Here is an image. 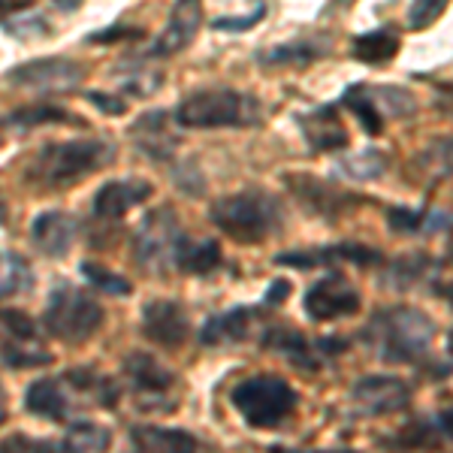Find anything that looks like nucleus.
<instances>
[{"label":"nucleus","instance_id":"f257e3e1","mask_svg":"<svg viewBox=\"0 0 453 453\" xmlns=\"http://www.w3.org/2000/svg\"><path fill=\"white\" fill-rule=\"evenodd\" d=\"M435 320L414 305H390L369 318L363 342L375 350L378 360L393 366H420L429 375H448V366L433 363Z\"/></svg>","mask_w":453,"mask_h":453},{"label":"nucleus","instance_id":"f03ea898","mask_svg":"<svg viewBox=\"0 0 453 453\" xmlns=\"http://www.w3.org/2000/svg\"><path fill=\"white\" fill-rule=\"evenodd\" d=\"M209 221L233 242L257 245L284 226V203L263 188H245V191L218 196L209 209Z\"/></svg>","mask_w":453,"mask_h":453},{"label":"nucleus","instance_id":"7ed1b4c3","mask_svg":"<svg viewBox=\"0 0 453 453\" xmlns=\"http://www.w3.org/2000/svg\"><path fill=\"white\" fill-rule=\"evenodd\" d=\"M115 145L104 136H88V140L52 142L36 151L27 166V181L40 188H70L88 179L91 173L112 164Z\"/></svg>","mask_w":453,"mask_h":453},{"label":"nucleus","instance_id":"20e7f679","mask_svg":"<svg viewBox=\"0 0 453 453\" xmlns=\"http://www.w3.org/2000/svg\"><path fill=\"white\" fill-rule=\"evenodd\" d=\"M173 121L188 130L257 127L263 121V106L254 94L236 88H200L175 106Z\"/></svg>","mask_w":453,"mask_h":453},{"label":"nucleus","instance_id":"39448f33","mask_svg":"<svg viewBox=\"0 0 453 453\" xmlns=\"http://www.w3.org/2000/svg\"><path fill=\"white\" fill-rule=\"evenodd\" d=\"M104 305L88 290L76 288L70 281H61L52 290L46 314H42L46 333L55 335L58 342H64V345H82V342H88L104 326Z\"/></svg>","mask_w":453,"mask_h":453},{"label":"nucleus","instance_id":"423d86ee","mask_svg":"<svg viewBox=\"0 0 453 453\" xmlns=\"http://www.w3.org/2000/svg\"><path fill=\"white\" fill-rule=\"evenodd\" d=\"M230 402L251 429H275L294 414L299 393L279 375H254L236 384Z\"/></svg>","mask_w":453,"mask_h":453},{"label":"nucleus","instance_id":"0eeeda50","mask_svg":"<svg viewBox=\"0 0 453 453\" xmlns=\"http://www.w3.org/2000/svg\"><path fill=\"white\" fill-rule=\"evenodd\" d=\"M335 104L357 115V121L363 124L366 136H381L387 121L408 119L418 109L414 94L399 85H348L345 94Z\"/></svg>","mask_w":453,"mask_h":453},{"label":"nucleus","instance_id":"6e6552de","mask_svg":"<svg viewBox=\"0 0 453 453\" xmlns=\"http://www.w3.org/2000/svg\"><path fill=\"white\" fill-rule=\"evenodd\" d=\"M124 375L134 387L136 408L149 414H170L179 408V378L151 354L130 350L124 357Z\"/></svg>","mask_w":453,"mask_h":453},{"label":"nucleus","instance_id":"1a4fd4ad","mask_svg":"<svg viewBox=\"0 0 453 453\" xmlns=\"http://www.w3.org/2000/svg\"><path fill=\"white\" fill-rule=\"evenodd\" d=\"M181 239H185V230L179 224V215L166 206L151 209L134 233V257L142 269L160 275L175 266V251Z\"/></svg>","mask_w":453,"mask_h":453},{"label":"nucleus","instance_id":"9d476101","mask_svg":"<svg viewBox=\"0 0 453 453\" xmlns=\"http://www.w3.org/2000/svg\"><path fill=\"white\" fill-rule=\"evenodd\" d=\"M6 82L34 94H70L85 82V67L70 58H34L16 64L6 73Z\"/></svg>","mask_w":453,"mask_h":453},{"label":"nucleus","instance_id":"9b49d317","mask_svg":"<svg viewBox=\"0 0 453 453\" xmlns=\"http://www.w3.org/2000/svg\"><path fill=\"white\" fill-rule=\"evenodd\" d=\"M284 181H288V188L294 191L299 206L318 218H326V221L363 206V203H372L369 196L354 194V191H348V188H339V185H333V181H324L309 173H288Z\"/></svg>","mask_w":453,"mask_h":453},{"label":"nucleus","instance_id":"f8f14e48","mask_svg":"<svg viewBox=\"0 0 453 453\" xmlns=\"http://www.w3.org/2000/svg\"><path fill=\"white\" fill-rule=\"evenodd\" d=\"M260 348L281 354L284 360L299 372H318L330 357H335L339 350H345V342H339V339L311 342L309 335H303L296 326H269L260 339Z\"/></svg>","mask_w":453,"mask_h":453},{"label":"nucleus","instance_id":"ddd939ff","mask_svg":"<svg viewBox=\"0 0 453 453\" xmlns=\"http://www.w3.org/2000/svg\"><path fill=\"white\" fill-rule=\"evenodd\" d=\"M303 305L309 320H314V324H330V320L354 318L363 305V296L342 273H326L324 279L314 281L309 288Z\"/></svg>","mask_w":453,"mask_h":453},{"label":"nucleus","instance_id":"4468645a","mask_svg":"<svg viewBox=\"0 0 453 453\" xmlns=\"http://www.w3.org/2000/svg\"><path fill=\"white\" fill-rule=\"evenodd\" d=\"M350 402L366 418H390L411 405V387L396 375H363L350 387Z\"/></svg>","mask_w":453,"mask_h":453},{"label":"nucleus","instance_id":"2eb2a0df","mask_svg":"<svg viewBox=\"0 0 453 453\" xmlns=\"http://www.w3.org/2000/svg\"><path fill=\"white\" fill-rule=\"evenodd\" d=\"M333 263H354V266H381L384 254L378 248L360 245V242H335L311 251H281L275 257V266L290 269H311V266H333Z\"/></svg>","mask_w":453,"mask_h":453},{"label":"nucleus","instance_id":"dca6fc26","mask_svg":"<svg viewBox=\"0 0 453 453\" xmlns=\"http://www.w3.org/2000/svg\"><path fill=\"white\" fill-rule=\"evenodd\" d=\"M203 25V0H175L170 21L166 27L155 36V42L149 46V58H173L185 52L194 42L196 31Z\"/></svg>","mask_w":453,"mask_h":453},{"label":"nucleus","instance_id":"f3484780","mask_svg":"<svg viewBox=\"0 0 453 453\" xmlns=\"http://www.w3.org/2000/svg\"><path fill=\"white\" fill-rule=\"evenodd\" d=\"M142 333L155 345L175 350L188 342L191 335V324H188V314L179 303L173 299H155L142 309Z\"/></svg>","mask_w":453,"mask_h":453},{"label":"nucleus","instance_id":"a211bd4d","mask_svg":"<svg viewBox=\"0 0 453 453\" xmlns=\"http://www.w3.org/2000/svg\"><path fill=\"white\" fill-rule=\"evenodd\" d=\"M296 127L311 151H339L348 149V127L339 119V104L314 106L296 112Z\"/></svg>","mask_w":453,"mask_h":453},{"label":"nucleus","instance_id":"6ab92c4d","mask_svg":"<svg viewBox=\"0 0 453 453\" xmlns=\"http://www.w3.org/2000/svg\"><path fill=\"white\" fill-rule=\"evenodd\" d=\"M130 140H134L140 155L157 160V164L173 160V155L181 145L179 134L170 127V112L166 109H151V112L140 115L130 124Z\"/></svg>","mask_w":453,"mask_h":453},{"label":"nucleus","instance_id":"aec40b11","mask_svg":"<svg viewBox=\"0 0 453 453\" xmlns=\"http://www.w3.org/2000/svg\"><path fill=\"white\" fill-rule=\"evenodd\" d=\"M384 288L390 290H414L426 281H435L441 273V260H435L426 251H414V254H399L393 260H384Z\"/></svg>","mask_w":453,"mask_h":453},{"label":"nucleus","instance_id":"412c9836","mask_svg":"<svg viewBox=\"0 0 453 453\" xmlns=\"http://www.w3.org/2000/svg\"><path fill=\"white\" fill-rule=\"evenodd\" d=\"M151 196V185L142 179H124V181H106L97 194H94L91 206L94 215L104 221H119L134 206H140Z\"/></svg>","mask_w":453,"mask_h":453},{"label":"nucleus","instance_id":"4be33fe9","mask_svg":"<svg viewBox=\"0 0 453 453\" xmlns=\"http://www.w3.org/2000/svg\"><path fill=\"white\" fill-rule=\"evenodd\" d=\"M384 218L396 236H435L453 226L450 211L433 206H390Z\"/></svg>","mask_w":453,"mask_h":453},{"label":"nucleus","instance_id":"5701e85b","mask_svg":"<svg viewBox=\"0 0 453 453\" xmlns=\"http://www.w3.org/2000/svg\"><path fill=\"white\" fill-rule=\"evenodd\" d=\"M79 221L67 211H42L40 218L31 224V239L49 257H64L76 242Z\"/></svg>","mask_w":453,"mask_h":453},{"label":"nucleus","instance_id":"b1692460","mask_svg":"<svg viewBox=\"0 0 453 453\" xmlns=\"http://www.w3.org/2000/svg\"><path fill=\"white\" fill-rule=\"evenodd\" d=\"M330 36H299V40H288L281 46L260 52L257 61L263 67H309V64L330 55Z\"/></svg>","mask_w":453,"mask_h":453},{"label":"nucleus","instance_id":"393cba45","mask_svg":"<svg viewBox=\"0 0 453 453\" xmlns=\"http://www.w3.org/2000/svg\"><path fill=\"white\" fill-rule=\"evenodd\" d=\"M254 314L257 311H254L251 305H236V309H230V311L215 314V318H209L206 324H203L200 342L209 348L230 345V342H242L248 335V326H251Z\"/></svg>","mask_w":453,"mask_h":453},{"label":"nucleus","instance_id":"a878e982","mask_svg":"<svg viewBox=\"0 0 453 453\" xmlns=\"http://www.w3.org/2000/svg\"><path fill=\"white\" fill-rule=\"evenodd\" d=\"M130 444L136 450H151V453H188L200 448V438L194 433H185V429H166V426H134L130 429Z\"/></svg>","mask_w":453,"mask_h":453},{"label":"nucleus","instance_id":"bb28decb","mask_svg":"<svg viewBox=\"0 0 453 453\" xmlns=\"http://www.w3.org/2000/svg\"><path fill=\"white\" fill-rule=\"evenodd\" d=\"M25 408L42 420H67L70 418V396L61 390L55 378H40L27 387Z\"/></svg>","mask_w":453,"mask_h":453},{"label":"nucleus","instance_id":"cd10ccee","mask_svg":"<svg viewBox=\"0 0 453 453\" xmlns=\"http://www.w3.org/2000/svg\"><path fill=\"white\" fill-rule=\"evenodd\" d=\"M414 173L423 181H438L453 175V134L433 136L414 157Z\"/></svg>","mask_w":453,"mask_h":453},{"label":"nucleus","instance_id":"c85d7f7f","mask_svg":"<svg viewBox=\"0 0 453 453\" xmlns=\"http://www.w3.org/2000/svg\"><path fill=\"white\" fill-rule=\"evenodd\" d=\"M221 266V245L215 239H203V242H191L181 239L179 251H175V269L188 275H209Z\"/></svg>","mask_w":453,"mask_h":453},{"label":"nucleus","instance_id":"c756f323","mask_svg":"<svg viewBox=\"0 0 453 453\" xmlns=\"http://www.w3.org/2000/svg\"><path fill=\"white\" fill-rule=\"evenodd\" d=\"M350 55H354L357 61L369 64V67H384V64H390L393 58L399 55V36L393 31L360 34L350 42Z\"/></svg>","mask_w":453,"mask_h":453},{"label":"nucleus","instance_id":"7c9ffc66","mask_svg":"<svg viewBox=\"0 0 453 453\" xmlns=\"http://www.w3.org/2000/svg\"><path fill=\"white\" fill-rule=\"evenodd\" d=\"M34 288V266L16 251H0V303Z\"/></svg>","mask_w":453,"mask_h":453},{"label":"nucleus","instance_id":"2f4dec72","mask_svg":"<svg viewBox=\"0 0 453 453\" xmlns=\"http://www.w3.org/2000/svg\"><path fill=\"white\" fill-rule=\"evenodd\" d=\"M64 378H67L82 396H88L91 402H100L104 408H112L115 402H119V384H115L112 378L97 375V372H91V369H70V372H64Z\"/></svg>","mask_w":453,"mask_h":453},{"label":"nucleus","instance_id":"473e14b6","mask_svg":"<svg viewBox=\"0 0 453 453\" xmlns=\"http://www.w3.org/2000/svg\"><path fill=\"white\" fill-rule=\"evenodd\" d=\"M61 450H109V444H112V435H109L106 426H100V423H91V420H73L67 426V433H64L61 441Z\"/></svg>","mask_w":453,"mask_h":453},{"label":"nucleus","instance_id":"72a5a7b5","mask_svg":"<svg viewBox=\"0 0 453 453\" xmlns=\"http://www.w3.org/2000/svg\"><path fill=\"white\" fill-rule=\"evenodd\" d=\"M6 124L10 127H19V130H31V127H40V124H82L79 119H73L67 109L61 106H27V109H12L6 115Z\"/></svg>","mask_w":453,"mask_h":453},{"label":"nucleus","instance_id":"f704fd0d","mask_svg":"<svg viewBox=\"0 0 453 453\" xmlns=\"http://www.w3.org/2000/svg\"><path fill=\"white\" fill-rule=\"evenodd\" d=\"M441 441V433H438L435 420H411L399 429L396 435L381 438V444L387 448H438Z\"/></svg>","mask_w":453,"mask_h":453},{"label":"nucleus","instance_id":"c9c22d12","mask_svg":"<svg viewBox=\"0 0 453 453\" xmlns=\"http://www.w3.org/2000/svg\"><path fill=\"white\" fill-rule=\"evenodd\" d=\"M339 170L342 175H348L350 181H372V179H381L387 173V155L378 149H366L360 155H350L339 160Z\"/></svg>","mask_w":453,"mask_h":453},{"label":"nucleus","instance_id":"e433bc0d","mask_svg":"<svg viewBox=\"0 0 453 453\" xmlns=\"http://www.w3.org/2000/svg\"><path fill=\"white\" fill-rule=\"evenodd\" d=\"M0 360L12 369H40L52 363V354H46L42 348H36V342H16L10 339L0 348Z\"/></svg>","mask_w":453,"mask_h":453},{"label":"nucleus","instance_id":"4c0bfd02","mask_svg":"<svg viewBox=\"0 0 453 453\" xmlns=\"http://www.w3.org/2000/svg\"><path fill=\"white\" fill-rule=\"evenodd\" d=\"M82 275L94 284L97 290H104L109 296H130L134 294V284H130L124 275L109 273L106 266H97V263H82Z\"/></svg>","mask_w":453,"mask_h":453},{"label":"nucleus","instance_id":"58836bf2","mask_svg":"<svg viewBox=\"0 0 453 453\" xmlns=\"http://www.w3.org/2000/svg\"><path fill=\"white\" fill-rule=\"evenodd\" d=\"M124 70H130V73H119L121 76V85L127 88L130 94H140V97H149V94H155L157 88H160V82H164V73L160 70H151V64H130L127 61V67Z\"/></svg>","mask_w":453,"mask_h":453},{"label":"nucleus","instance_id":"ea45409f","mask_svg":"<svg viewBox=\"0 0 453 453\" xmlns=\"http://www.w3.org/2000/svg\"><path fill=\"white\" fill-rule=\"evenodd\" d=\"M448 6L450 0H411V6H408V27L423 31V27H429L433 21L441 19Z\"/></svg>","mask_w":453,"mask_h":453},{"label":"nucleus","instance_id":"a19ab883","mask_svg":"<svg viewBox=\"0 0 453 453\" xmlns=\"http://www.w3.org/2000/svg\"><path fill=\"white\" fill-rule=\"evenodd\" d=\"M0 326H4V333L10 335V339H16V342H36V339H40L36 324L27 318L25 311L4 309V311H0Z\"/></svg>","mask_w":453,"mask_h":453},{"label":"nucleus","instance_id":"79ce46f5","mask_svg":"<svg viewBox=\"0 0 453 453\" xmlns=\"http://www.w3.org/2000/svg\"><path fill=\"white\" fill-rule=\"evenodd\" d=\"M4 27L19 40H34V36L49 34V21L42 19V12H19V16H10L4 21Z\"/></svg>","mask_w":453,"mask_h":453},{"label":"nucleus","instance_id":"37998d69","mask_svg":"<svg viewBox=\"0 0 453 453\" xmlns=\"http://www.w3.org/2000/svg\"><path fill=\"white\" fill-rule=\"evenodd\" d=\"M173 179H175V188H179V191H185L188 196H203V194H206V179H203L200 166H196L194 160L175 166Z\"/></svg>","mask_w":453,"mask_h":453},{"label":"nucleus","instance_id":"c03bdc74","mask_svg":"<svg viewBox=\"0 0 453 453\" xmlns=\"http://www.w3.org/2000/svg\"><path fill=\"white\" fill-rule=\"evenodd\" d=\"M136 36H142L140 27H130V25H112V27H104V31H94L85 36L88 46H109V42H119V40H136Z\"/></svg>","mask_w":453,"mask_h":453},{"label":"nucleus","instance_id":"a18cd8bd","mask_svg":"<svg viewBox=\"0 0 453 453\" xmlns=\"http://www.w3.org/2000/svg\"><path fill=\"white\" fill-rule=\"evenodd\" d=\"M263 16H266V4H260L254 6V12H248V16H236V19H215L211 21V27L215 31H251L254 25H260Z\"/></svg>","mask_w":453,"mask_h":453},{"label":"nucleus","instance_id":"49530a36","mask_svg":"<svg viewBox=\"0 0 453 453\" xmlns=\"http://www.w3.org/2000/svg\"><path fill=\"white\" fill-rule=\"evenodd\" d=\"M85 97H88V104H94L106 115H121L124 109H127V100H124L121 94L115 97V94H106V91H88Z\"/></svg>","mask_w":453,"mask_h":453},{"label":"nucleus","instance_id":"de8ad7c7","mask_svg":"<svg viewBox=\"0 0 453 453\" xmlns=\"http://www.w3.org/2000/svg\"><path fill=\"white\" fill-rule=\"evenodd\" d=\"M16 448H34V450H55L61 444H52V441H34V438H25V435H12L6 441H0V450H16Z\"/></svg>","mask_w":453,"mask_h":453},{"label":"nucleus","instance_id":"09e8293b","mask_svg":"<svg viewBox=\"0 0 453 453\" xmlns=\"http://www.w3.org/2000/svg\"><path fill=\"white\" fill-rule=\"evenodd\" d=\"M288 296H290V281L275 279L273 284H269L266 296H263V309H275V305H281Z\"/></svg>","mask_w":453,"mask_h":453},{"label":"nucleus","instance_id":"8fccbe9b","mask_svg":"<svg viewBox=\"0 0 453 453\" xmlns=\"http://www.w3.org/2000/svg\"><path fill=\"white\" fill-rule=\"evenodd\" d=\"M435 106L441 109L444 115H450V119H453V85H438V91H435Z\"/></svg>","mask_w":453,"mask_h":453},{"label":"nucleus","instance_id":"3c124183","mask_svg":"<svg viewBox=\"0 0 453 453\" xmlns=\"http://www.w3.org/2000/svg\"><path fill=\"white\" fill-rule=\"evenodd\" d=\"M433 420H435L438 433H441L444 438H450V441H453V405H450V408H441V411H438Z\"/></svg>","mask_w":453,"mask_h":453},{"label":"nucleus","instance_id":"603ef678","mask_svg":"<svg viewBox=\"0 0 453 453\" xmlns=\"http://www.w3.org/2000/svg\"><path fill=\"white\" fill-rule=\"evenodd\" d=\"M429 294H435V296H441L444 303L453 309V281H444V279H435L433 284H429Z\"/></svg>","mask_w":453,"mask_h":453},{"label":"nucleus","instance_id":"864d4df0","mask_svg":"<svg viewBox=\"0 0 453 453\" xmlns=\"http://www.w3.org/2000/svg\"><path fill=\"white\" fill-rule=\"evenodd\" d=\"M27 0H0V19L4 16H12L16 10H25Z\"/></svg>","mask_w":453,"mask_h":453},{"label":"nucleus","instance_id":"5fc2aeb1","mask_svg":"<svg viewBox=\"0 0 453 453\" xmlns=\"http://www.w3.org/2000/svg\"><path fill=\"white\" fill-rule=\"evenodd\" d=\"M52 4L61 12H73V10H79V6H82V0H52Z\"/></svg>","mask_w":453,"mask_h":453},{"label":"nucleus","instance_id":"6e6d98bb","mask_svg":"<svg viewBox=\"0 0 453 453\" xmlns=\"http://www.w3.org/2000/svg\"><path fill=\"white\" fill-rule=\"evenodd\" d=\"M6 420V393H4V387H0V423Z\"/></svg>","mask_w":453,"mask_h":453},{"label":"nucleus","instance_id":"4d7b16f0","mask_svg":"<svg viewBox=\"0 0 453 453\" xmlns=\"http://www.w3.org/2000/svg\"><path fill=\"white\" fill-rule=\"evenodd\" d=\"M448 354L453 357V330H450V335H448Z\"/></svg>","mask_w":453,"mask_h":453},{"label":"nucleus","instance_id":"13d9d810","mask_svg":"<svg viewBox=\"0 0 453 453\" xmlns=\"http://www.w3.org/2000/svg\"><path fill=\"white\" fill-rule=\"evenodd\" d=\"M448 260L453 263V239H450V245H448Z\"/></svg>","mask_w":453,"mask_h":453},{"label":"nucleus","instance_id":"bf43d9fd","mask_svg":"<svg viewBox=\"0 0 453 453\" xmlns=\"http://www.w3.org/2000/svg\"><path fill=\"white\" fill-rule=\"evenodd\" d=\"M0 221H4V206H0Z\"/></svg>","mask_w":453,"mask_h":453},{"label":"nucleus","instance_id":"052dcab7","mask_svg":"<svg viewBox=\"0 0 453 453\" xmlns=\"http://www.w3.org/2000/svg\"><path fill=\"white\" fill-rule=\"evenodd\" d=\"M0 140H4V136H0Z\"/></svg>","mask_w":453,"mask_h":453}]
</instances>
